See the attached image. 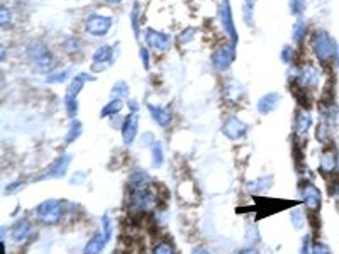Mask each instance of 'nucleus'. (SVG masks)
<instances>
[{
  "label": "nucleus",
  "instance_id": "1",
  "mask_svg": "<svg viewBox=\"0 0 339 254\" xmlns=\"http://www.w3.org/2000/svg\"><path fill=\"white\" fill-rule=\"evenodd\" d=\"M61 215H63V205L56 198H48L36 207V217L46 225L58 224L61 221Z\"/></svg>",
  "mask_w": 339,
  "mask_h": 254
},
{
  "label": "nucleus",
  "instance_id": "2",
  "mask_svg": "<svg viewBox=\"0 0 339 254\" xmlns=\"http://www.w3.org/2000/svg\"><path fill=\"white\" fill-rule=\"evenodd\" d=\"M131 205L139 212H148L155 207V195L148 187L134 188L131 190Z\"/></svg>",
  "mask_w": 339,
  "mask_h": 254
},
{
  "label": "nucleus",
  "instance_id": "3",
  "mask_svg": "<svg viewBox=\"0 0 339 254\" xmlns=\"http://www.w3.org/2000/svg\"><path fill=\"white\" fill-rule=\"evenodd\" d=\"M71 161H73V156L70 153H65L61 156L56 158L53 164L48 168V171L43 175V176H37L36 181H41V180H46V178H63L66 175L68 168H70Z\"/></svg>",
  "mask_w": 339,
  "mask_h": 254
},
{
  "label": "nucleus",
  "instance_id": "4",
  "mask_svg": "<svg viewBox=\"0 0 339 254\" xmlns=\"http://www.w3.org/2000/svg\"><path fill=\"white\" fill-rule=\"evenodd\" d=\"M312 46H314L316 54L323 61H327L334 56V44H333V41H331V37L327 36L324 31H321V32H317L316 36H314Z\"/></svg>",
  "mask_w": 339,
  "mask_h": 254
},
{
  "label": "nucleus",
  "instance_id": "5",
  "mask_svg": "<svg viewBox=\"0 0 339 254\" xmlns=\"http://www.w3.org/2000/svg\"><path fill=\"white\" fill-rule=\"evenodd\" d=\"M246 132H248V124H244V122L238 117L227 119V121L224 122V126H222V134L231 141L241 139Z\"/></svg>",
  "mask_w": 339,
  "mask_h": 254
},
{
  "label": "nucleus",
  "instance_id": "6",
  "mask_svg": "<svg viewBox=\"0 0 339 254\" xmlns=\"http://www.w3.org/2000/svg\"><path fill=\"white\" fill-rule=\"evenodd\" d=\"M29 58L34 61V64H36L37 68H41V70H48V68L51 66V63H53L49 51L37 43L29 46Z\"/></svg>",
  "mask_w": 339,
  "mask_h": 254
},
{
  "label": "nucleus",
  "instance_id": "7",
  "mask_svg": "<svg viewBox=\"0 0 339 254\" xmlns=\"http://www.w3.org/2000/svg\"><path fill=\"white\" fill-rule=\"evenodd\" d=\"M112 20L111 17H102V16H90L85 22L87 31L92 36H104L107 34V31L111 29Z\"/></svg>",
  "mask_w": 339,
  "mask_h": 254
},
{
  "label": "nucleus",
  "instance_id": "8",
  "mask_svg": "<svg viewBox=\"0 0 339 254\" xmlns=\"http://www.w3.org/2000/svg\"><path fill=\"white\" fill-rule=\"evenodd\" d=\"M232 60H234V48L232 46L219 48L214 53V56H212V63H214V66L217 68L219 71L227 70L229 64L232 63Z\"/></svg>",
  "mask_w": 339,
  "mask_h": 254
},
{
  "label": "nucleus",
  "instance_id": "9",
  "mask_svg": "<svg viewBox=\"0 0 339 254\" xmlns=\"http://www.w3.org/2000/svg\"><path fill=\"white\" fill-rule=\"evenodd\" d=\"M138 127H139V117L136 112H132L131 115H129L128 119L124 121V124H122V139H124V144H128V146H131L132 143H134L136 139V134H138Z\"/></svg>",
  "mask_w": 339,
  "mask_h": 254
},
{
  "label": "nucleus",
  "instance_id": "10",
  "mask_svg": "<svg viewBox=\"0 0 339 254\" xmlns=\"http://www.w3.org/2000/svg\"><path fill=\"white\" fill-rule=\"evenodd\" d=\"M221 22H222L224 31L232 39V43H236V41H238V34H236V29H234V20H232V12H231V5H229V0H224V2H222Z\"/></svg>",
  "mask_w": 339,
  "mask_h": 254
},
{
  "label": "nucleus",
  "instance_id": "11",
  "mask_svg": "<svg viewBox=\"0 0 339 254\" xmlns=\"http://www.w3.org/2000/svg\"><path fill=\"white\" fill-rule=\"evenodd\" d=\"M302 198H304V204H306L307 208H310V210H317V208L321 207V191L316 185H312V183L304 185Z\"/></svg>",
  "mask_w": 339,
  "mask_h": 254
},
{
  "label": "nucleus",
  "instance_id": "12",
  "mask_svg": "<svg viewBox=\"0 0 339 254\" xmlns=\"http://www.w3.org/2000/svg\"><path fill=\"white\" fill-rule=\"evenodd\" d=\"M146 41H148L149 46H153L155 49H168L170 43H171V37L168 34H163V32H158V31H153L149 29L146 32Z\"/></svg>",
  "mask_w": 339,
  "mask_h": 254
},
{
  "label": "nucleus",
  "instance_id": "13",
  "mask_svg": "<svg viewBox=\"0 0 339 254\" xmlns=\"http://www.w3.org/2000/svg\"><path fill=\"white\" fill-rule=\"evenodd\" d=\"M107 238L104 236V232H98L95 234L90 241L85 244V249H83V254H102L105 249V244H107Z\"/></svg>",
  "mask_w": 339,
  "mask_h": 254
},
{
  "label": "nucleus",
  "instance_id": "14",
  "mask_svg": "<svg viewBox=\"0 0 339 254\" xmlns=\"http://www.w3.org/2000/svg\"><path fill=\"white\" fill-rule=\"evenodd\" d=\"M31 231H32V227H31L29 221H26V219L17 221L16 224H14V227H12V239L16 242L26 241L27 236H31Z\"/></svg>",
  "mask_w": 339,
  "mask_h": 254
},
{
  "label": "nucleus",
  "instance_id": "15",
  "mask_svg": "<svg viewBox=\"0 0 339 254\" xmlns=\"http://www.w3.org/2000/svg\"><path fill=\"white\" fill-rule=\"evenodd\" d=\"M280 95L278 94H266L265 97H261V100L258 102V111L259 114H270L276 109V105L280 104Z\"/></svg>",
  "mask_w": 339,
  "mask_h": 254
},
{
  "label": "nucleus",
  "instance_id": "16",
  "mask_svg": "<svg viewBox=\"0 0 339 254\" xmlns=\"http://www.w3.org/2000/svg\"><path fill=\"white\" fill-rule=\"evenodd\" d=\"M148 111L151 112L153 121H155L158 126L166 127V126H168L170 122H171V114H170V111H166V109H163V107H155V105L149 104V105H148Z\"/></svg>",
  "mask_w": 339,
  "mask_h": 254
},
{
  "label": "nucleus",
  "instance_id": "17",
  "mask_svg": "<svg viewBox=\"0 0 339 254\" xmlns=\"http://www.w3.org/2000/svg\"><path fill=\"white\" fill-rule=\"evenodd\" d=\"M272 180L273 178L270 176V175L268 176H261V178H258V180L248 181V183H246V188H248L251 193H259V191H265L272 187Z\"/></svg>",
  "mask_w": 339,
  "mask_h": 254
},
{
  "label": "nucleus",
  "instance_id": "18",
  "mask_svg": "<svg viewBox=\"0 0 339 254\" xmlns=\"http://www.w3.org/2000/svg\"><path fill=\"white\" fill-rule=\"evenodd\" d=\"M310 124H312V117H310L309 112H299L295 119V132L299 136H306Z\"/></svg>",
  "mask_w": 339,
  "mask_h": 254
},
{
  "label": "nucleus",
  "instance_id": "19",
  "mask_svg": "<svg viewBox=\"0 0 339 254\" xmlns=\"http://www.w3.org/2000/svg\"><path fill=\"white\" fill-rule=\"evenodd\" d=\"M112 60V48L109 44H104L100 46L94 54V63L98 64V63H107V61Z\"/></svg>",
  "mask_w": 339,
  "mask_h": 254
},
{
  "label": "nucleus",
  "instance_id": "20",
  "mask_svg": "<svg viewBox=\"0 0 339 254\" xmlns=\"http://www.w3.org/2000/svg\"><path fill=\"white\" fill-rule=\"evenodd\" d=\"M165 161V153H163V146L161 143L156 141V144L151 147V164L153 168H160Z\"/></svg>",
  "mask_w": 339,
  "mask_h": 254
},
{
  "label": "nucleus",
  "instance_id": "21",
  "mask_svg": "<svg viewBox=\"0 0 339 254\" xmlns=\"http://www.w3.org/2000/svg\"><path fill=\"white\" fill-rule=\"evenodd\" d=\"M317 78H319V73H317V70L312 66L304 68V71L300 73V81H302V85H316Z\"/></svg>",
  "mask_w": 339,
  "mask_h": 254
},
{
  "label": "nucleus",
  "instance_id": "22",
  "mask_svg": "<svg viewBox=\"0 0 339 254\" xmlns=\"http://www.w3.org/2000/svg\"><path fill=\"white\" fill-rule=\"evenodd\" d=\"M336 166V156L333 151H324L321 156V170L323 171H333Z\"/></svg>",
  "mask_w": 339,
  "mask_h": 254
},
{
  "label": "nucleus",
  "instance_id": "23",
  "mask_svg": "<svg viewBox=\"0 0 339 254\" xmlns=\"http://www.w3.org/2000/svg\"><path fill=\"white\" fill-rule=\"evenodd\" d=\"M121 109H122V102L119 100V98H115V100H111L104 109H102L100 117H111V115H117L119 112H121Z\"/></svg>",
  "mask_w": 339,
  "mask_h": 254
},
{
  "label": "nucleus",
  "instance_id": "24",
  "mask_svg": "<svg viewBox=\"0 0 339 254\" xmlns=\"http://www.w3.org/2000/svg\"><path fill=\"white\" fill-rule=\"evenodd\" d=\"M290 221H292V225L297 229V231H300V229L306 225V215H304L302 208H293L292 212H290Z\"/></svg>",
  "mask_w": 339,
  "mask_h": 254
},
{
  "label": "nucleus",
  "instance_id": "25",
  "mask_svg": "<svg viewBox=\"0 0 339 254\" xmlns=\"http://www.w3.org/2000/svg\"><path fill=\"white\" fill-rule=\"evenodd\" d=\"M81 134V124L78 121H73L70 126V130H68L66 137H65V144H71L73 141H77Z\"/></svg>",
  "mask_w": 339,
  "mask_h": 254
},
{
  "label": "nucleus",
  "instance_id": "26",
  "mask_svg": "<svg viewBox=\"0 0 339 254\" xmlns=\"http://www.w3.org/2000/svg\"><path fill=\"white\" fill-rule=\"evenodd\" d=\"M102 232H104V236L107 238V241H111L112 232H114V224H112V221H111V217H109V214H104V215H102Z\"/></svg>",
  "mask_w": 339,
  "mask_h": 254
},
{
  "label": "nucleus",
  "instance_id": "27",
  "mask_svg": "<svg viewBox=\"0 0 339 254\" xmlns=\"http://www.w3.org/2000/svg\"><path fill=\"white\" fill-rule=\"evenodd\" d=\"M304 34H306V24L302 22V20H299V22L293 26V32H292V37L295 43H300L304 37Z\"/></svg>",
  "mask_w": 339,
  "mask_h": 254
},
{
  "label": "nucleus",
  "instance_id": "28",
  "mask_svg": "<svg viewBox=\"0 0 339 254\" xmlns=\"http://www.w3.org/2000/svg\"><path fill=\"white\" fill-rule=\"evenodd\" d=\"M306 0H290V10H292L295 16L302 14L306 10Z\"/></svg>",
  "mask_w": 339,
  "mask_h": 254
},
{
  "label": "nucleus",
  "instance_id": "29",
  "mask_svg": "<svg viewBox=\"0 0 339 254\" xmlns=\"http://www.w3.org/2000/svg\"><path fill=\"white\" fill-rule=\"evenodd\" d=\"M153 254H175V249L170 242H160V244L155 248Z\"/></svg>",
  "mask_w": 339,
  "mask_h": 254
},
{
  "label": "nucleus",
  "instance_id": "30",
  "mask_svg": "<svg viewBox=\"0 0 339 254\" xmlns=\"http://www.w3.org/2000/svg\"><path fill=\"white\" fill-rule=\"evenodd\" d=\"M246 241L251 242V244L259 241V232H258V229H256V225H253V232H251V229L248 227V231H246Z\"/></svg>",
  "mask_w": 339,
  "mask_h": 254
},
{
  "label": "nucleus",
  "instance_id": "31",
  "mask_svg": "<svg viewBox=\"0 0 339 254\" xmlns=\"http://www.w3.org/2000/svg\"><path fill=\"white\" fill-rule=\"evenodd\" d=\"M312 253V246H310V236L306 234L302 239V246H300V254H310Z\"/></svg>",
  "mask_w": 339,
  "mask_h": 254
},
{
  "label": "nucleus",
  "instance_id": "32",
  "mask_svg": "<svg viewBox=\"0 0 339 254\" xmlns=\"http://www.w3.org/2000/svg\"><path fill=\"white\" fill-rule=\"evenodd\" d=\"M141 144L145 147H153L156 144V137L153 136L151 132H146L145 136H143V139H141Z\"/></svg>",
  "mask_w": 339,
  "mask_h": 254
},
{
  "label": "nucleus",
  "instance_id": "33",
  "mask_svg": "<svg viewBox=\"0 0 339 254\" xmlns=\"http://www.w3.org/2000/svg\"><path fill=\"white\" fill-rule=\"evenodd\" d=\"M66 77H68L66 71H58V73H54V75H49L46 80L51 81V83H56V81H65L66 80Z\"/></svg>",
  "mask_w": 339,
  "mask_h": 254
},
{
  "label": "nucleus",
  "instance_id": "34",
  "mask_svg": "<svg viewBox=\"0 0 339 254\" xmlns=\"http://www.w3.org/2000/svg\"><path fill=\"white\" fill-rule=\"evenodd\" d=\"M112 94L117 95V97H121V95H128V87H126L124 81H119L117 85H114V90H112Z\"/></svg>",
  "mask_w": 339,
  "mask_h": 254
},
{
  "label": "nucleus",
  "instance_id": "35",
  "mask_svg": "<svg viewBox=\"0 0 339 254\" xmlns=\"http://www.w3.org/2000/svg\"><path fill=\"white\" fill-rule=\"evenodd\" d=\"M312 254H331L329 248L323 242H317V244L312 246Z\"/></svg>",
  "mask_w": 339,
  "mask_h": 254
},
{
  "label": "nucleus",
  "instance_id": "36",
  "mask_svg": "<svg viewBox=\"0 0 339 254\" xmlns=\"http://www.w3.org/2000/svg\"><path fill=\"white\" fill-rule=\"evenodd\" d=\"M253 3L255 0H246V7H244V17H246V22H249V19L253 17Z\"/></svg>",
  "mask_w": 339,
  "mask_h": 254
},
{
  "label": "nucleus",
  "instance_id": "37",
  "mask_svg": "<svg viewBox=\"0 0 339 254\" xmlns=\"http://www.w3.org/2000/svg\"><path fill=\"white\" fill-rule=\"evenodd\" d=\"M22 185H24V181H22V180H17V181H14V183L7 185V187H5V193H14V191H16V190H19V188H22Z\"/></svg>",
  "mask_w": 339,
  "mask_h": 254
},
{
  "label": "nucleus",
  "instance_id": "38",
  "mask_svg": "<svg viewBox=\"0 0 339 254\" xmlns=\"http://www.w3.org/2000/svg\"><path fill=\"white\" fill-rule=\"evenodd\" d=\"M292 60V48H283L282 51V61H285V63H289V61Z\"/></svg>",
  "mask_w": 339,
  "mask_h": 254
},
{
  "label": "nucleus",
  "instance_id": "39",
  "mask_svg": "<svg viewBox=\"0 0 339 254\" xmlns=\"http://www.w3.org/2000/svg\"><path fill=\"white\" fill-rule=\"evenodd\" d=\"M81 180H85V175L83 173H77V175H73V178L70 180V185H80V183H83Z\"/></svg>",
  "mask_w": 339,
  "mask_h": 254
},
{
  "label": "nucleus",
  "instance_id": "40",
  "mask_svg": "<svg viewBox=\"0 0 339 254\" xmlns=\"http://www.w3.org/2000/svg\"><path fill=\"white\" fill-rule=\"evenodd\" d=\"M192 254H212V253L205 248H194L192 249Z\"/></svg>",
  "mask_w": 339,
  "mask_h": 254
},
{
  "label": "nucleus",
  "instance_id": "41",
  "mask_svg": "<svg viewBox=\"0 0 339 254\" xmlns=\"http://www.w3.org/2000/svg\"><path fill=\"white\" fill-rule=\"evenodd\" d=\"M238 254H261L258 251V249H255V248H248V249H242V251H239Z\"/></svg>",
  "mask_w": 339,
  "mask_h": 254
},
{
  "label": "nucleus",
  "instance_id": "42",
  "mask_svg": "<svg viewBox=\"0 0 339 254\" xmlns=\"http://www.w3.org/2000/svg\"><path fill=\"white\" fill-rule=\"evenodd\" d=\"M141 58H143V61H145V66L148 68V51L141 49Z\"/></svg>",
  "mask_w": 339,
  "mask_h": 254
},
{
  "label": "nucleus",
  "instance_id": "43",
  "mask_svg": "<svg viewBox=\"0 0 339 254\" xmlns=\"http://www.w3.org/2000/svg\"><path fill=\"white\" fill-rule=\"evenodd\" d=\"M105 2H109V3H119L121 0H105Z\"/></svg>",
  "mask_w": 339,
  "mask_h": 254
}]
</instances>
